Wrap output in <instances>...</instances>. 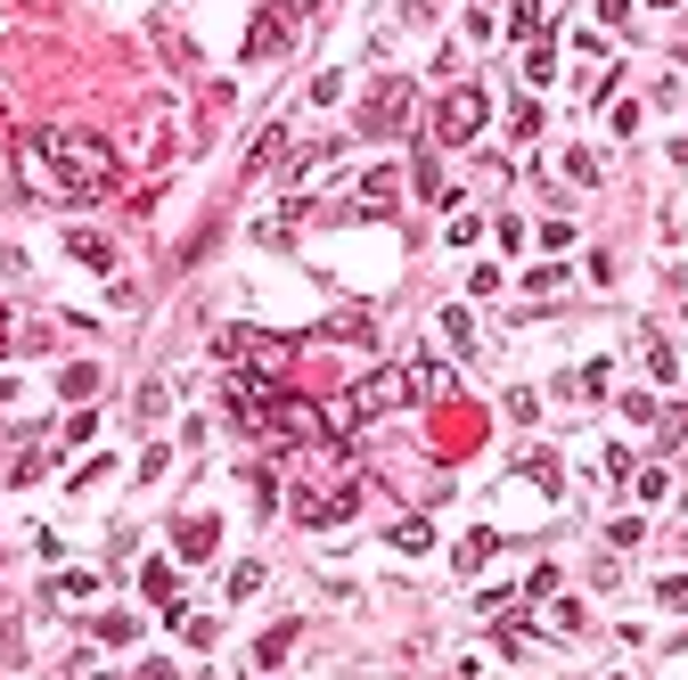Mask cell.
I'll return each mask as SVG.
<instances>
[{
    "label": "cell",
    "instance_id": "obj_2",
    "mask_svg": "<svg viewBox=\"0 0 688 680\" xmlns=\"http://www.w3.org/2000/svg\"><path fill=\"white\" fill-rule=\"evenodd\" d=\"M484 115H492V99L475 91V82H451V91L434 99V148H468V140L484 132Z\"/></svg>",
    "mask_w": 688,
    "mask_h": 680
},
{
    "label": "cell",
    "instance_id": "obj_22",
    "mask_svg": "<svg viewBox=\"0 0 688 680\" xmlns=\"http://www.w3.org/2000/svg\"><path fill=\"white\" fill-rule=\"evenodd\" d=\"M656 9H672V0H656Z\"/></svg>",
    "mask_w": 688,
    "mask_h": 680
},
{
    "label": "cell",
    "instance_id": "obj_1",
    "mask_svg": "<svg viewBox=\"0 0 688 680\" xmlns=\"http://www.w3.org/2000/svg\"><path fill=\"white\" fill-rule=\"evenodd\" d=\"M25 173L50 181L66 205H99V197L115 189V148H107L99 132H33Z\"/></svg>",
    "mask_w": 688,
    "mask_h": 680
},
{
    "label": "cell",
    "instance_id": "obj_16",
    "mask_svg": "<svg viewBox=\"0 0 688 680\" xmlns=\"http://www.w3.org/2000/svg\"><path fill=\"white\" fill-rule=\"evenodd\" d=\"M525 476H533L541 492H566V476H557V460H550V451H525Z\"/></svg>",
    "mask_w": 688,
    "mask_h": 680
},
{
    "label": "cell",
    "instance_id": "obj_3",
    "mask_svg": "<svg viewBox=\"0 0 688 680\" xmlns=\"http://www.w3.org/2000/svg\"><path fill=\"white\" fill-rule=\"evenodd\" d=\"M402 115H410V82L393 74V82H378V91H369V107H361V132H393Z\"/></svg>",
    "mask_w": 688,
    "mask_h": 680
},
{
    "label": "cell",
    "instance_id": "obj_15",
    "mask_svg": "<svg viewBox=\"0 0 688 680\" xmlns=\"http://www.w3.org/2000/svg\"><path fill=\"white\" fill-rule=\"evenodd\" d=\"M279 148H287V123H270V132L255 140V148H246V173H263V164H270V156H279Z\"/></svg>",
    "mask_w": 688,
    "mask_h": 680
},
{
    "label": "cell",
    "instance_id": "obj_14",
    "mask_svg": "<svg viewBox=\"0 0 688 680\" xmlns=\"http://www.w3.org/2000/svg\"><path fill=\"white\" fill-rule=\"evenodd\" d=\"M393 549H410V558L434 549V525H427V517H402V525H393Z\"/></svg>",
    "mask_w": 688,
    "mask_h": 680
},
{
    "label": "cell",
    "instance_id": "obj_18",
    "mask_svg": "<svg viewBox=\"0 0 688 680\" xmlns=\"http://www.w3.org/2000/svg\"><path fill=\"white\" fill-rule=\"evenodd\" d=\"M557 74V50H550V41H533V58H525V82H550Z\"/></svg>",
    "mask_w": 688,
    "mask_h": 680
},
{
    "label": "cell",
    "instance_id": "obj_10",
    "mask_svg": "<svg viewBox=\"0 0 688 680\" xmlns=\"http://www.w3.org/2000/svg\"><path fill=\"white\" fill-rule=\"evenodd\" d=\"M434 328H443V344H451V353H475V320L459 312V303H443V312H434Z\"/></svg>",
    "mask_w": 688,
    "mask_h": 680
},
{
    "label": "cell",
    "instance_id": "obj_9",
    "mask_svg": "<svg viewBox=\"0 0 688 680\" xmlns=\"http://www.w3.org/2000/svg\"><path fill=\"white\" fill-rule=\"evenodd\" d=\"M541 25H550V0H509V33L516 41H541Z\"/></svg>",
    "mask_w": 688,
    "mask_h": 680
},
{
    "label": "cell",
    "instance_id": "obj_5",
    "mask_svg": "<svg viewBox=\"0 0 688 680\" xmlns=\"http://www.w3.org/2000/svg\"><path fill=\"white\" fill-rule=\"evenodd\" d=\"M214 542H222V533H214V517H181V525H173V549H181L189 566H205V558H214Z\"/></svg>",
    "mask_w": 688,
    "mask_h": 680
},
{
    "label": "cell",
    "instance_id": "obj_6",
    "mask_svg": "<svg viewBox=\"0 0 688 680\" xmlns=\"http://www.w3.org/2000/svg\"><path fill=\"white\" fill-rule=\"evenodd\" d=\"M393 205H402V173H369V181H361V205H352V214L378 221V214H393Z\"/></svg>",
    "mask_w": 688,
    "mask_h": 680
},
{
    "label": "cell",
    "instance_id": "obj_20",
    "mask_svg": "<svg viewBox=\"0 0 688 680\" xmlns=\"http://www.w3.org/2000/svg\"><path fill=\"white\" fill-rule=\"evenodd\" d=\"M509 132H516V140H533V132H541V107H533V99H516V115H509Z\"/></svg>",
    "mask_w": 688,
    "mask_h": 680
},
{
    "label": "cell",
    "instance_id": "obj_19",
    "mask_svg": "<svg viewBox=\"0 0 688 680\" xmlns=\"http://www.w3.org/2000/svg\"><path fill=\"white\" fill-rule=\"evenodd\" d=\"M525 287H533V296H550V287H566V262H533V279H525Z\"/></svg>",
    "mask_w": 688,
    "mask_h": 680
},
{
    "label": "cell",
    "instance_id": "obj_12",
    "mask_svg": "<svg viewBox=\"0 0 688 680\" xmlns=\"http://www.w3.org/2000/svg\"><path fill=\"white\" fill-rule=\"evenodd\" d=\"M287 41V17H255V25H246V58H270Z\"/></svg>",
    "mask_w": 688,
    "mask_h": 680
},
{
    "label": "cell",
    "instance_id": "obj_8",
    "mask_svg": "<svg viewBox=\"0 0 688 680\" xmlns=\"http://www.w3.org/2000/svg\"><path fill=\"white\" fill-rule=\"evenodd\" d=\"M296 631H304V624H279V631H263V640H255V672H279V664H287V648H296Z\"/></svg>",
    "mask_w": 688,
    "mask_h": 680
},
{
    "label": "cell",
    "instance_id": "obj_4",
    "mask_svg": "<svg viewBox=\"0 0 688 680\" xmlns=\"http://www.w3.org/2000/svg\"><path fill=\"white\" fill-rule=\"evenodd\" d=\"M402 378H410V402H443V394H459V369H443V361H410Z\"/></svg>",
    "mask_w": 688,
    "mask_h": 680
},
{
    "label": "cell",
    "instance_id": "obj_7",
    "mask_svg": "<svg viewBox=\"0 0 688 680\" xmlns=\"http://www.w3.org/2000/svg\"><path fill=\"white\" fill-rule=\"evenodd\" d=\"M140 590H148V607H164V615H181V574L164 566V558H156L148 574H140Z\"/></svg>",
    "mask_w": 688,
    "mask_h": 680
},
{
    "label": "cell",
    "instance_id": "obj_17",
    "mask_svg": "<svg viewBox=\"0 0 688 680\" xmlns=\"http://www.w3.org/2000/svg\"><path fill=\"white\" fill-rule=\"evenodd\" d=\"M328 337H337V344H361V337H369V312H337V320H328Z\"/></svg>",
    "mask_w": 688,
    "mask_h": 680
},
{
    "label": "cell",
    "instance_id": "obj_13",
    "mask_svg": "<svg viewBox=\"0 0 688 680\" xmlns=\"http://www.w3.org/2000/svg\"><path fill=\"white\" fill-rule=\"evenodd\" d=\"M492 549H500V533H492V525H484V533H468V542H459V574H475V566L492 558Z\"/></svg>",
    "mask_w": 688,
    "mask_h": 680
},
{
    "label": "cell",
    "instance_id": "obj_21",
    "mask_svg": "<svg viewBox=\"0 0 688 680\" xmlns=\"http://www.w3.org/2000/svg\"><path fill=\"white\" fill-rule=\"evenodd\" d=\"M0 344H9V303H0Z\"/></svg>",
    "mask_w": 688,
    "mask_h": 680
},
{
    "label": "cell",
    "instance_id": "obj_11",
    "mask_svg": "<svg viewBox=\"0 0 688 680\" xmlns=\"http://www.w3.org/2000/svg\"><path fill=\"white\" fill-rule=\"evenodd\" d=\"M66 246H74V262H82V271H107V262H115V246L99 238V230H74Z\"/></svg>",
    "mask_w": 688,
    "mask_h": 680
}]
</instances>
